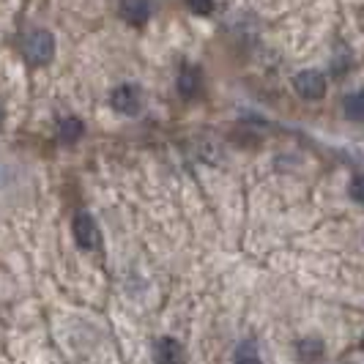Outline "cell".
I'll list each match as a JSON object with an SVG mask.
<instances>
[{"instance_id": "1", "label": "cell", "mask_w": 364, "mask_h": 364, "mask_svg": "<svg viewBox=\"0 0 364 364\" xmlns=\"http://www.w3.org/2000/svg\"><path fill=\"white\" fill-rule=\"evenodd\" d=\"M22 55L31 66H47L55 58V36L44 28L31 31L22 41Z\"/></svg>"}, {"instance_id": "2", "label": "cell", "mask_w": 364, "mask_h": 364, "mask_svg": "<svg viewBox=\"0 0 364 364\" xmlns=\"http://www.w3.org/2000/svg\"><path fill=\"white\" fill-rule=\"evenodd\" d=\"M109 105L115 112H121V115H137L140 107H143V93L137 85H132V82H124V85H118L115 91L109 93Z\"/></svg>"}, {"instance_id": "3", "label": "cell", "mask_w": 364, "mask_h": 364, "mask_svg": "<svg viewBox=\"0 0 364 364\" xmlns=\"http://www.w3.org/2000/svg\"><path fill=\"white\" fill-rule=\"evenodd\" d=\"M293 88L301 99H323L326 96V77L318 72V69H307V72H299L293 80Z\"/></svg>"}, {"instance_id": "4", "label": "cell", "mask_w": 364, "mask_h": 364, "mask_svg": "<svg viewBox=\"0 0 364 364\" xmlns=\"http://www.w3.org/2000/svg\"><path fill=\"white\" fill-rule=\"evenodd\" d=\"M74 241L80 244V250H96L99 247V228H96V219L88 211H80L72 222Z\"/></svg>"}, {"instance_id": "5", "label": "cell", "mask_w": 364, "mask_h": 364, "mask_svg": "<svg viewBox=\"0 0 364 364\" xmlns=\"http://www.w3.org/2000/svg\"><path fill=\"white\" fill-rule=\"evenodd\" d=\"M200 85H203L200 69H198V66H183L181 74H178V93H181L183 99L198 96V93H200Z\"/></svg>"}, {"instance_id": "6", "label": "cell", "mask_w": 364, "mask_h": 364, "mask_svg": "<svg viewBox=\"0 0 364 364\" xmlns=\"http://www.w3.org/2000/svg\"><path fill=\"white\" fill-rule=\"evenodd\" d=\"M121 17L140 28L151 17V6H148V0H121Z\"/></svg>"}, {"instance_id": "7", "label": "cell", "mask_w": 364, "mask_h": 364, "mask_svg": "<svg viewBox=\"0 0 364 364\" xmlns=\"http://www.w3.org/2000/svg\"><path fill=\"white\" fill-rule=\"evenodd\" d=\"M82 121L80 118H74V115H66V118H60V124H58V137L63 140V143H77L80 137H82Z\"/></svg>"}, {"instance_id": "8", "label": "cell", "mask_w": 364, "mask_h": 364, "mask_svg": "<svg viewBox=\"0 0 364 364\" xmlns=\"http://www.w3.org/2000/svg\"><path fill=\"white\" fill-rule=\"evenodd\" d=\"M343 107H346V115L350 121H364V91L348 93Z\"/></svg>"}, {"instance_id": "9", "label": "cell", "mask_w": 364, "mask_h": 364, "mask_svg": "<svg viewBox=\"0 0 364 364\" xmlns=\"http://www.w3.org/2000/svg\"><path fill=\"white\" fill-rule=\"evenodd\" d=\"M156 364H176V356H178V346L173 340H159L156 346Z\"/></svg>"}, {"instance_id": "10", "label": "cell", "mask_w": 364, "mask_h": 364, "mask_svg": "<svg viewBox=\"0 0 364 364\" xmlns=\"http://www.w3.org/2000/svg\"><path fill=\"white\" fill-rule=\"evenodd\" d=\"M348 192H350V198L356 203H364V176H356L350 186H348Z\"/></svg>"}, {"instance_id": "11", "label": "cell", "mask_w": 364, "mask_h": 364, "mask_svg": "<svg viewBox=\"0 0 364 364\" xmlns=\"http://www.w3.org/2000/svg\"><path fill=\"white\" fill-rule=\"evenodd\" d=\"M186 6H189L195 14H211L214 0H186Z\"/></svg>"}, {"instance_id": "12", "label": "cell", "mask_w": 364, "mask_h": 364, "mask_svg": "<svg viewBox=\"0 0 364 364\" xmlns=\"http://www.w3.org/2000/svg\"><path fill=\"white\" fill-rule=\"evenodd\" d=\"M321 343H318V340H307V343H301V346H299V350H301V353H304V356H310V353H321Z\"/></svg>"}, {"instance_id": "13", "label": "cell", "mask_w": 364, "mask_h": 364, "mask_svg": "<svg viewBox=\"0 0 364 364\" xmlns=\"http://www.w3.org/2000/svg\"><path fill=\"white\" fill-rule=\"evenodd\" d=\"M236 364H260V359H257L255 353H241L236 359Z\"/></svg>"}, {"instance_id": "14", "label": "cell", "mask_w": 364, "mask_h": 364, "mask_svg": "<svg viewBox=\"0 0 364 364\" xmlns=\"http://www.w3.org/2000/svg\"><path fill=\"white\" fill-rule=\"evenodd\" d=\"M362 348H364V337H362Z\"/></svg>"}]
</instances>
